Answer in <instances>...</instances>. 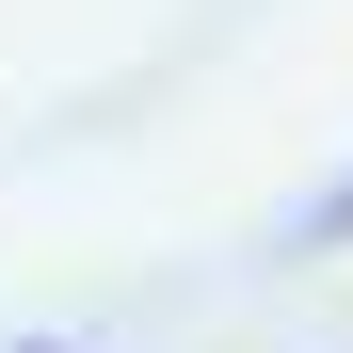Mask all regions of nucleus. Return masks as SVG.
<instances>
[{
	"label": "nucleus",
	"instance_id": "f257e3e1",
	"mask_svg": "<svg viewBox=\"0 0 353 353\" xmlns=\"http://www.w3.org/2000/svg\"><path fill=\"white\" fill-rule=\"evenodd\" d=\"M321 241H353V176H337V193H321Z\"/></svg>",
	"mask_w": 353,
	"mask_h": 353
}]
</instances>
